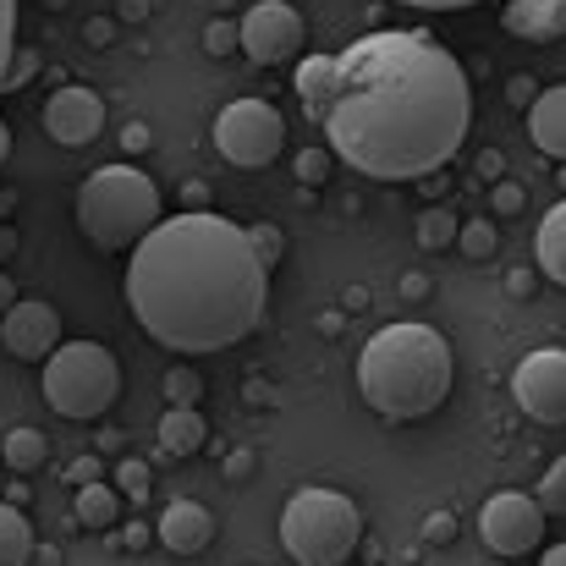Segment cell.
Instances as JSON below:
<instances>
[{"mask_svg":"<svg viewBox=\"0 0 566 566\" xmlns=\"http://www.w3.org/2000/svg\"><path fill=\"white\" fill-rule=\"evenodd\" d=\"M473 122V88L457 55L423 28H379L336 55V99L325 144L358 177L423 182L440 171Z\"/></svg>","mask_w":566,"mask_h":566,"instance_id":"1","label":"cell"},{"mask_svg":"<svg viewBox=\"0 0 566 566\" xmlns=\"http://www.w3.org/2000/svg\"><path fill=\"white\" fill-rule=\"evenodd\" d=\"M127 308L171 353H226L264 325L270 270L248 248V226L188 209L133 248Z\"/></svg>","mask_w":566,"mask_h":566,"instance_id":"2","label":"cell"},{"mask_svg":"<svg viewBox=\"0 0 566 566\" xmlns=\"http://www.w3.org/2000/svg\"><path fill=\"white\" fill-rule=\"evenodd\" d=\"M358 396L379 418L412 423L451 396V347L429 325H385L358 353Z\"/></svg>","mask_w":566,"mask_h":566,"instance_id":"3","label":"cell"},{"mask_svg":"<svg viewBox=\"0 0 566 566\" xmlns=\"http://www.w3.org/2000/svg\"><path fill=\"white\" fill-rule=\"evenodd\" d=\"M77 231L105 248V253H122V248H138L160 220H166V203L160 188L133 166V160H116V166H99L83 188H77Z\"/></svg>","mask_w":566,"mask_h":566,"instance_id":"4","label":"cell"},{"mask_svg":"<svg viewBox=\"0 0 566 566\" xmlns=\"http://www.w3.org/2000/svg\"><path fill=\"white\" fill-rule=\"evenodd\" d=\"M364 539V512L342 490H297L281 512V545L297 566H342Z\"/></svg>","mask_w":566,"mask_h":566,"instance_id":"5","label":"cell"},{"mask_svg":"<svg viewBox=\"0 0 566 566\" xmlns=\"http://www.w3.org/2000/svg\"><path fill=\"white\" fill-rule=\"evenodd\" d=\"M122 396V364L111 358V347L99 342H61L50 358H44V401L72 418V423H88V418H105Z\"/></svg>","mask_w":566,"mask_h":566,"instance_id":"6","label":"cell"},{"mask_svg":"<svg viewBox=\"0 0 566 566\" xmlns=\"http://www.w3.org/2000/svg\"><path fill=\"white\" fill-rule=\"evenodd\" d=\"M214 149L242 171H264L286 149V116L270 99H231L214 116Z\"/></svg>","mask_w":566,"mask_h":566,"instance_id":"7","label":"cell"},{"mask_svg":"<svg viewBox=\"0 0 566 566\" xmlns=\"http://www.w3.org/2000/svg\"><path fill=\"white\" fill-rule=\"evenodd\" d=\"M303 17H297V6H286V0H259V6H248V17L237 22V50L253 61V66H281V61H292L297 50H303Z\"/></svg>","mask_w":566,"mask_h":566,"instance_id":"8","label":"cell"},{"mask_svg":"<svg viewBox=\"0 0 566 566\" xmlns=\"http://www.w3.org/2000/svg\"><path fill=\"white\" fill-rule=\"evenodd\" d=\"M479 539L495 551V556H528L545 545V512L539 501H528L523 490H501L484 501L479 512Z\"/></svg>","mask_w":566,"mask_h":566,"instance_id":"9","label":"cell"},{"mask_svg":"<svg viewBox=\"0 0 566 566\" xmlns=\"http://www.w3.org/2000/svg\"><path fill=\"white\" fill-rule=\"evenodd\" d=\"M512 396L534 423H566V347H539L512 369Z\"/></svg>","mask_w":566,"mask_h":566,"instance_id":"10","label":"cell"},{"mask_svg":"<svg viewBox=\"0 0 566 566\" xmlns=\"http://www.w3.org/2000/svg\"><path fill=\"white\" fill-rule=\"evenodd\" d=\"M0 342H6L11 358L44 364V358L61 347V314H55L44 297H17V303L0 314Z\"/></svg>","mask_w":566,"mask_h":566,"instance_id":"11","label":"cell"},{"mask_svg":"<svg viewBox=\"0 0 566 566\" xmlns=\"http://www.w3.org/2000/svg\"><path fill=\"white\" fill-rule=\"evenodd\" d=\"M44 133L61 144V149H83L105 133V99L83 83H66L44 99Z\"/></svg>","mask_w":566,"mask_h":566,"instance_id":"12","label":"cell"},{"mask_svg":"<svg viewBox=\"0 0 566 566\" xmlns=\"http://www.w3.org/2000/svg\"><path fill=\"white\" fill-rule=\"evenodd\" d=\"M155 539L171 551V556H198L214 545V512L198 506V501H171L155 523Z\"/></svg>","mask_w":566,"mask_h":566,"instance_id":"13","label":"cell"},{"mask_svg":"<svg viewBox=\"0 0 566 566\" xmlns=\"http://www.w3.org/2000/svg\"><path fill=\"white\" fill-rule=\"evenodd\" d=\"M501 28L523 44H556L566 39V0H506Z\"/></svg>","mask_w":566,"mask_h":566,"instance_id":"14","label":"cell"},{"mask_svg":"<svg viewBox=\"0 0 566 566\" xmlns=\"http://www.w3.org/2000/svg\"><path fill=\"white\" fill-rule=\"evenodd\" d=\"M528 133H534L539 155L566 160V83L562 88H545V94L528 105Z\"/></svg>","mask_w":566,"mask_h":566,"instance_id":"15","label":"cell"},{"mask_svg":"<svg viewBox=\"0 0 566 566\" xmlns=\"http://www.w3.org/2000/svg\"><path fill=\"white\" fill-rule=\"evenodd\" d=\"M292 88H297L303 111H308L314 122H325V111H331V99H336V55H308V61H297Z\"/></svg>","mask_w":566,"mask_h":566,"instance_id":"16","label":"cell"},{"mask_svg":"<svg viewBox=\"0 0 566 566\" xmlns=\"http://www.w3.org/2000/svg\"><path fill=\"white\" fill-rule=\"evenodd\" d=\"M203 440H209V423L198 418V407H166V418H160L166 457H192V451H203Z\"/></svg>","mask_w":566,"mask_h":566,"instance_id":"17","label":"cell"},{"mask_svg":"<svg viewBox=\"0 0 566 566\" xmlns=\"http://www.w3.org/2000/svg\"><path fill=\"white\" fill-rule=\"evenodd\" d=\"M72 512H77V523L83 528H116V517H122V501H116V490L111 484H77V501H72Z\"/></svg>","mask_w":566,"mask_h":566,"instance_id":"18","label":"cell"},{"mask_svg":"<svg viewBox=\"0 0 566 566\" xmlns=\"http://www.w3.org/2000/svg\"><path fill=\"white\" fill-rule=\"evenodd\" d=\"M539 270L566 286V198L545 214V226H539Z\"/></svg>","mask_w":566,"mask_h":566,"instance_id":"19","label":"cell"},{"mask_svg":"<svg viewBox=\"0 0 566 566\" xmlns=\"http://www.w3.org/2000/svg\"><path fill=\"white\" fill-rule=\"evenodd\" d=\"M44 457H50V440H44L39 429H28V423L0 440V462H6L11 473H33V468H44Z\"/></svg>","mask_w":566,"mask_h":566,"instance_id":"20","label":"cell"},{"mask_svg":"<svg viewBox=\"0 0 566 566\" xmlns=\"http://www.w3.org/2000/svg\"><path fill=\"white\" fill-rule=\"evenodd\" d=\"M33 556V528L22 517V506L0 501V566H28Z\"/></svg>","mask_w":566,"mask_h":566,"instance_id":"21","label":"cell"},{"mask_svg":"<svg viewBox=\"0 0 566 566\" xmlns=\"http://www.w3.org/2000/svg\"><path fill=\"white\" fill-rule=\"evenodd\" d=\"M457 226H462V220H457L451 209H423V214H418V248H423V253L451 248V242H457Z\"/></svg>","mask_w":566,"mask_h":566,"instance_id":"22","label":"cell"},{"mask_svg":"<svg viewBox=\"0 0 566 566\" xmlns=\"http://www.w3.org/2000/svg\"><path fill=\"white\" fill-rule=\"evenodd\" d=\"M495 242H501V237H495L490 220H462V226H457V248H462L468 259H479V264L495 253Z\"/></svg>","mask_w":566,"mask_h":566,"instance_id":"23","label":"cell"},{"mask_svg":"<svg viewBox=\"0 0 566 566\" xmlns=\"http://www.w3.org/2000/svg\"><path fill=\"white\" fill-rule=\"evenodd\" d=\"M534 501H539L545 517H566V457L551 462V473L539 479V495H534Z\"/></svg>","mask_w":566,"mask_h":566,"instance_id":"24","label":"cell"},{"mask_svg":"<svg viewBox=\"0 0 566 566\" xmlns=\"http://www.w3.org/2000/svg\"><path fill=\"white\" fill-rule=\"evenodd\" d=\"M248 248L259 253V264L270 270V264H281V253H286V237L264 220V226H248Z\"/></svg>","mask_w":566,"mask_h":566,"instance_id":"25","label":"cell"},{"mask_svg":"<svg viewBox=\"0 0 566 566\" xmlns=\"http://www.w3.org/2000/svg\"><path fill=\"white\" fill-rule=\"evenodd\" d=\"M198 396H203V379L192 375L188 364L166 375V401H171V407H198Z\"/></svg>","mask_w":566,"mask_h":566,"instance_id":"26","label":"cell"},{"mask_svg":"<svg viewBox=\"0 0 566 566\" xmlns=\"http://www.w3.org/2000/svg\"><path fill=\"white\" fill-rule=\"evenodd\" d=\"M331 160H336L331 149H303L292 171H297V182H303V188H319V182L331 177Z\"/></svg>","mask_w":566,"mask_h":566,"instance_id":"27","label":"cell"},{"mask_svg":"<svg viewBox=\"0 0 566 566\" xmlns=\"http://www.w3.org/2000/svg\"><path fill=\"white\" fill-rule=\"evenodd\" d=\"M116 484H122V495H133V501H144V495H149V462H138V457H127V462L116 468Z\"/></svg>","mask_w":566,"mask_h":566,"instance_id":"28","label":"cell"},{"mask_svg":"<svg viewBox=\"0 0 566 566\" xmlns=\"http://www.w3.org/2000/svg\"><path fill=\"white\" fill-rule=\"evenodd\" d=\"M11 55H17V0H0V83H6Z\"/></svg>","mask_w":566,"mask_h":566,"instance_id":"29","label":"cell"},{"mask_svg":"<svg viewBox=\"0 0 566 566\" xmlns=\"http://www.w3.org/2000/svg\"><path fill=\"white\" fill-rule=\"evenodd\" d=\"M203 50L209 55H231L237 50V22H209L203 28Z\"/></svg>","mask_w":566,"mask_h":566,"instance_id":"30","label":"cell"},{"mask_svg":"<svg viewBox=\"0 0 566 566\" xmlns=\"http://www.w3.org/2000/svg\"><path fill=\"white\" fill-rule=\"evenodd\" d=\"M39 72V55L33 50H22V55H11V66H6V83H0V94H11V88H22L28 77Z\"/></svg>","mask_w":566,"mask_h":566,"instance_id":"31","label":"cell"},{"mask_svg":"<svg viewBox=\"0 0 566 566\" xmlns=\"http://www.w3.org/2000/svg\"><path fill=\"white\" fill-rule=\"evenodd\" d=\"M534 99H539V83H534V77H512V83H506V105L528 111Z\"/></svg>","mask_w":566,"mask_h":566,"instance_id":"32","label":"cell"},{"mask_svg":"<svg viewBox=\"0 0 566 566\" xmlns=\"http://www.w3.org/2000/svg\"><path fill=\"white\" fill-rule=\"evenodd\" d=\"M523 203H528V192L517 188V182H501V188H495V214H517Z\"/></svg>","mask_w":566,"mask_h":566,"instance_id":"33","label":"cell"},{"mask_svg":"<svg viewBox=\"0 0 566 566\" xmlns=\"http://www.w3.org/2000/svg\"><path fill=\"white\" fill-rule=\"evenodd\" d=\"M149 144H155V138H149L144 122H127V127H122V149H127V155H144Z\"/></svg>","mask_w":566,"mask_h":566,"instance_id":"34","label":"cell"},{"mask_svg":"<svg viewBox=\"0 0 566 566\" xmlns=\"http://www.w3.org/2000/svg\"><path fill=\"white\" fill-rule=\"evenodd\" d=\"M149 539H155V534H149V528H144V523H133V528H127V534H116V545H122V551H144V545H149Z\"/></svg>","mask_w":566,"mask_h":566,"instance_id":"35","label":"cell"},{"mask_svg":"<svg viewBox=\"0 0 566 566\" xmlns=\"http://www.w3.org/2000/svg\"><path fill=\"white\" fill-rule=\"evenodd\" d=\"M401 6H418V11H468L479 0H401Z\"/></svg>","mask_w":566,"mask_h":566,"instance_id":"36","label":"cell"},{"mask_svg":"<svg viewBox=\"0 0 566 566\" xmlns=\"http://www.w3.org/2000/svg\"><path fill=\"white\" fill-rule=\"evenodd\" d=\"M451 528H457V523H451V517H446V512H434V517H429V528H423V534H429V539H434V545H446V539H451Z\"/></svg>","mask_w":566,"mask_h":566,"instance_id":"37","label":"cell"},{"mask_svg":"<svg viewBox=\"0 0 566 566\" xmlns=\"http://www.w3.org/2000/svg\"><path fill=\"white\" fill-rule=\"evenodd\" d=\"M94 479H99V462H94V457L72 462V484H94Z\"/></svg>","mask_w":566,"mask_h":566,"instance_id":"38","label":"cell"},{"mask_svg":"<svg viewBox=\"0 0 566 566\" xmlns=\"http://www.w3.org/2000/svg\"><path fill=\"white\" fill-rule=\"evenodd\" d=\"M28 566H61V551H55V545H33Z\"/></svg>","mask_w":566,"mask_h":566,"instance_id":"39","label":"cell"},{"mask_svg":"<svg viewBox=\"0 0 566 566\" xmlns=\"http://www.w3.org/2000/svg\"><path fill=\"white\" fill-rule=\"evenodd\" d=\"M506 286H512L517 297H528V292H534V270H512V281H506Z\"/></svg>","mask_w":566,"mask_h":566,"instance_id":"40","label":"cell"},{"mask_svg":"<svg viewBox=\"0 0 566 566\" xmlns=\"http://www.w3.org/2000/svg\"><path fill=\"white\" fill-rule=\"evenodd\" d=\"M11 253H17V231H11V226H6V220H0V264H6V259H11Z\"/></svg>","mask_w":566,"mask_h":566,"instance_id":"41","label":"cell"},{"mask_svg":"<svg viewBox=\"0 0 566 566\" xmlns=\"http://www.w3.org/2000/svg\"><path fill=\"white\" fill-rule=\"evenodd\" d=\"M226 473H231V479H248V473H253V457H231Z\"/></svg>","mask_w":566,"mask_h":566,"instance_id":"42","label":"cell"},{"mask_svg":"<svg viewBox=\"0 0 566 566\" xmlns=\"http://www.w3.org/2000/svg\"><path fill=\"white\" fill-rule=\"evenodd\" d=\"M11 303H17V286H11V275H6V270H0V314H6V308H11Z\"/></svg>","mask_w":566,"mask_h":566,"instance_id":"43","label":"cell"},{"mask_svg":"<svg viewBox=\"0 0 566 566\" xmlns=\"http://www.w3.org/2000/svg\"><path fill=\"white\" fill-rule=\"evenodd\" d=\"M495 171H501V155H495V149H490V155H479V177H495Z\"/></svg>","mask_w":566,"mask_h":566,"instance_id":"44","label":"cell"},{"mask_svg":"<svg viewBox=\"0 0 566 566\" xmlns=\"http://www.w3.org/2000/svg\"><path fill=\"white\" fill-rule=\"evenodd\" d=\"M539 566H566V545H551V551L539 556Z\"/></svg>","mask_w":566,"mask_h":566,"instance_id":"45","label":"cell"},{"mask_svg":"<svg viewBox=\"0 0 566 566\" xmlns=\"http://www.w3.org/2000/svg\"><path fill=\"white\" fill-rule=\"evenodd\" d=\"M6 155H11V127H6V116H0V166H6Z\"/></svg>","mask_w":566,"mask_h":566,"instance_id":"46","label":"cell"},{"mask_svg":"<svg viewBox=\"0 0 566 566\" xmlns=\"http://www.w3.org/2000/svg\"><path fill=\"white\" fill-rule=\"evenodd\" d=\"M11 203H17V198H11V192H0V220L11 214Z\"/></svg>","mask_w":566,"mask_h":566,"instance_id":"47","label":"cell"},{"mask_svg":"<svg viewBox=\"0 0 566 566\" xmlns=\"http://www.w3.org/2000/svg\"><path fill=\"white\" fill-rule=\"evenodd\" d=\"M556 182H562V192H566V160H562V177H556Z\"/></svg>","mask_w":566,"mask_h":566,"instance_id":"48","label":"cell"}]
</instances>
